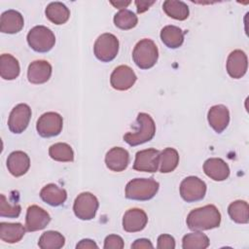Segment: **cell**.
<instances>
[{
    "mask_svg": "<svg viewBox=\"0 0 249 249\" xmlns=\"http://www.w3.org/2000/svg\"><path fill=\"white\" fill-rule=\"evenodd\" d=\"M187 226L192 231H207L218 228L221 224V213L213 204L192 210L186 220Z\"/></svg>",
    "mask_w": 249,
    "mask_h": 249,
    "instance_id": "cell-1",
    "label": "cell"
},
{
    "mask_svg": "<svg viewBox=\"0 0 249 249\" xmlns=\"http://www.w3.org/2000/svg\"><path fill=\"white\" fill-rule=\"evenodd\" d=\"M159 188L160 184L154 178H135L126 184L124 196L128 199L145 201L153 198Z\"/></svg>",
    "mask_w": 249,
    "mask_h": 249,
    "instance_id": "cell-2",
    "label": "cell"
},
{
    "mask_svg": "<svg viewBox=\"0 0 249 249\" xmlns=\"http://www.w3.org/2000/svg\"><path fill=\"white\" fill-rule=\"evenodd\" d=\"M138 129L134 132H127L124 140L130 146H137L153 139L156 133V124L153 118L147 113H139L136 119Z\"/></svg>",
    "mask_w": 249,
    "mask_h": 249,
    "instance_id": "cell-3",
    "label": "cell"
},
{
    "mask_svg": "<svg viewBox=\"0 0 249 249\" xmlns=\"http://www.w3.org/2000/svg\"><path fill=\"white\" fill-rule=\"evenodd\" d=\"M159 50L151 39H142L134 47L132 59L140 69H150L158 61Z\"/></svg>",
    "mask_w": 249,
    "mask_h": 249,
    "instance_id": "cell-4",
    "label": "cell"
},
{
    "mask_svg": "<svg viewBox=\"0 0 249 249\" xmlns=\"http://www.w3.org/2000/svg\"><path fill=\"white\" fill-rule=\"evenodd\" d=\"M26 39L29 47L37 53H47L51 51L55 44L53 32L44 25H37L31 28Z\"/></svg>",
    "mask_w": 249,
    "mask_h": 249,
    "instance_id": "cell-5",
    "label": "cell"
},
{
    "mask_svg": "<svg viewBox=\"0 0 249 249\" xmlns=\"http://www.w3.org/2000/svg\"><path fill=\"white\" fill-rule=\"evenodd\" d=\"M119 52V40L112 33H103L93 45L95 57L102 62L112 61Z\"/></svg>",
    "mask_w": 249,
    "mask_h": 249,
    "instance_id": "cell-6",
    "label": "cell"
},
{
    "mask_svg": "<svg viewBox=\"0 0 249 249\" xmlns=\"http://www.w3.org/2000/svg\"><path fill=\"white\" fill-rule=\"evenodd\" d=\"M99 206L97 197L91 193L85 192L78 195L73 204V211L77 218L89 221L95 217Z\"/></svg>",
    "mask_w": 249,
    "mask_h": 249,
    "instance_id": "cell-7",
    "label": "cell"
},
{
    "mask_svg": "<svg viewBox=\"0 0 249 249\" xmlns=\"http://www.w3.org/2000/svg\"><path fill=\"white\" fill-rule=\"evenodd\" d=\"M180 196L187 202H196L203 199L206 194V184L196 176H189L180 184Z\"/></svg>",
    "mask_w": 249,
    "mask_h": 249,
    "instance_id": "cell-8",
    "label": "cell"
},
{
    "mask_svg": "<svg viewBox=\"0 0 249 249\" xmlns=\"http://www.w3.org/2000/svg\"><path fill=\"white\" fill-rule=\"evenodd\" d=\"M63 126L62 117L55 112H47L41 115L36 124V129L41 137L49 138L58 135Z\"/></svg>",
    "mask_w": 249,
    "mask_h": 249,
    "instance_id": "cell-9",
    "label": "cell"
},
{
    "mask_svg": "<svg viewBox=\"0 0 249 249\" xmlns=\"http://www.w3.org/2000/svg\"><path fill=\"white\" fill-rule=\"evenodd\" d=\"M31 119V109L25 103L16 105L9 116L8 126L9 129L16 134L23 132L29 124Z\"/></svg>",
    "mask_w": 249,
    "mask_h": 249,
    "instance_id": "cell-10",
    "label": "cell"
},
{
    "mask_svg": "<svg viewBox=\"0 0 249 249\" xmlns=\"http://www.w3.org/2000/svg\"><path fill=\"white\" fill-rule=\"evenodd\" d=\"M160 151L149 148L139 151L135 155L133 169L143 172H156L159 169Z\"/></svg>",
    "mask_w": 249,
    "mask_h": 249,
    "instance_id": "cell-11",
    "label": "cell"
},
{
    "mask_svg": "<svg viewBox=\"0 0 249 249\" xmlns=\"http://www.w3.org/2000/svg\"><path fill=\"white\" fill-rule=\"evenodd\" d=\"M136 74L127 65H120L116 67L110 77V84L117 90H127L136 82Z\"/></svg>",
    "mask_w": 249,
    "mask_h": 249,
    "instance_id": "cell-12",
    "label": "cell"
},
{
    "mask_svg": "<svg viewBox=\"0 0 249 249\" xmlns=\"http://www.w3.org/2000/svg\"><path fill=\"white\" fill-rule=\"evenodd\" d=\"M51 221L50 214L38 205H31L26 210L25 228L28 231H36L45 229Z\"/></svg>",
    "mask_w": 249,
    "mask_h": 249,
    "instance_id": "cell-13",
    "label": "cell"
},
{
    "mask_svg": "<svg viewBox=\"0 0 249 249\" xmlns=\"http://www.w3.org/2000/svg\"><path fill=\"white\" fill-rule=\"evenodd\" d=\"M227 72L233 79L243 77L248 68V60L246 53L241 50L232 51L227 59Z\"/></svg>",
    "mask_w": 249,
    "mask_h": 249,
    "instance_id": "cell-14",
    "label": "cell"
},
{
    "mask_svg": "<svg viewBox=\"0 0 249 249\" xmlns=\"http://www.w3.org/2000/svg\"><path fill=\"white\" fill-rule=\"evenodd\" d=\"M52 72V65L47 60L32 61L27 69L28 82L34 85L44 84L50 80Z\"/></svg>",
    "mask_w": 249,
    "mask_h": 249,
    "instance_id": "cell-15",
    "label": "cell"
},
{
    "mask_svg": "<svg viewBox=\"0 0 249 249\" xmlns=\"http://www.w3.org/2000/svg\"><path fill=\"white\" fill-rule=\"evenodd\" d=\"M147 223V214L140 208L128 209L123 217V228L127 232L140 231L146 227Z\"/></svg>",
    "mask_w": 249,
    "mask_h": 249,
    "instance_id": "cell-16",
    "label": "cell"
},
{
    "mask_svg": "<svg viewBox=\"0 0 249 249\" xmlns=\"http://www.w3.org/2000/svg\"><path fill=\"white\" fill-rule=\"evenodd\" d=\"M209 125L217 132H223L230 123V111L222 104L212 106L207 113Z\"/></svg>",
    "mask_w": 249,
    "mask_h": 249,
    "instance_id": "cell-17",
    "label": "cell"
},
{
    "mask_svg": "<svg viewBox=\"0 0 249 249\" xmlns=\"http://www.w3.org/2000/svg\"><path fill=\"white\" fill-rule=\"evenodd\" d=\"M105 163L112 171H124L129 163V154L122 147H114L106 153Z\"/></svg>",
    "mask_w": 249,
    "mask_h": 249,
    "instance_id": "cell-18",
    "label": "cell"
},
{
    "mask_svg": "<svg viewBox=\"0 0 249 249\" xmlns=\"http://www.w3.org/2000/svg\"><path fill=\"white\" fill-rule=\"evenodd\" d=\"M203 171L214 181H224L230 176L228 163L220 158H210L203 163Z\"/></svg>",
    "mask_w": 249,
    "mask_h": 249,
    "instance_id": "cell-19",
    "label": "cell"
},
{
    "mask_svg": "<svg viewBox=\"0 0 249 249\" xmlns=\"http://www.w3.org/2000/svg\"><path fill=\"white\" fill-rule=\"evenodd\" d=\"M30 167V159L26 153L22 151L12 152L7 159V168L15 177L24 175Z\"/></svg>",
    "mask_w": 249,
    "mask_h": 249,
    "instance_id": "cell-20",
    "label": "cell"
},
{
    "mask_svg": "<svg viewBox=\"0 0 249 249\" xmlns=\"http://www.w3.org/2000/svg\"><path fill=\"white\" fill-rule=\"evenodd\" d=\"M23 17L16 10H8L1 15L0 30L3 33L16 34L23 28Z\"/></svg>",
    "mask_w": 249,
    "mask_h": 249,
    "instance_id": "cell-21",
    "label": "cell"
},
{
    "mask_svg": "<svg viewBox=\"0 0 249 249\" xmlns=\"http://www.w3.org/2000/svg\"><path fill=\"white\" fill-rule=\"evenodd\" d=\"M41 199L51 206H59L67 199V193L64 189L55 184H48L40 191Z\"/></svg>",
    "mask_w": 249,
    "mask_h": 249,
    "instance_id": "cell-22",
    "label": "cell"
},
{
    "mask_svg": "<svg viewBox=\"0 0 249 249\" xmlns=\"http://www.w3.org/2000/svg\"><path fill=\"white\" fill-rule=\"evenodd\" d=\"M26 228L20 223H0V238L6 243H17L24 236Z\"/></svg>",
    "mask_w": 249,
    "mask_h": 249,
    "instance_id": "cell-23",
    "label": "cell"
},
{
    "mask_svg": "<svg viewBox=\"0 0 249 249\" xmlns=\"http://www.w3.org/2000/svg\"><path fill=\"white\" fill-rule=\"evenodd\" d=\"M20 67L18 59L9 53H3L0 56V75L4 80H15L18 77Z\"/></svg>",
    "mask_w": 249,
    "mask_h": 249,
    "instance_id": "cell-24",
    "label": "cell"
},
{
    "mask_svg": "<svg viewBox=\"0 0 249 249\" xmlns=\"http://www.w3.org/2000/svg\"><path fill=\"white\" fill-rule=\"evenodd\" d=\"M45 14L47 18L56 25L65 23L70 18V10L61 2H52L50 3Z\"/></svg>",
    "mask_w": 249,
    "mask_h": 249,
    "instance_id": "cell-25",
    "label": "cell"
},
{
    "mask_svg": "<svg viewBox=\"0 0 249 249\" xmlns=\"http://www.w3.org/2000/svg\"><path fill=\"white\" fill-rule=\"evenodd\" d=\"M162 43L169 49H177L184 43V31L175 25H166L160 31Z\"/></svg>",
    "mask_w": 249,
    "mask_h": 249,
    "instance_id": "cell-26",
    "label": "cell"
},
{
    "mask_svg": "<svg viewBox=\"0 0 249 249\" xmlns=\"http://www.w3.org/2000/svg\"><path fill=\"white\" fill-rule=\"evenodd\" d=\"M179 163V154L174 148H165L160 152L159 170L161 173H169L175 170Z\"/></svg>",
    "mask_w": 249,
    "mask_h": 249,
    "instance_id": "cell-27",
    "label": "cell"
},
{
    "mask_svg": "<svg viewBox=\"0 0 249 249\" xmlns=\"http://www.w3.org/2000/svg\"><path fill=\"white\" fill-rule=\"evenodd\" d=\"M162 9L169 18L177 20H185L190 14L188 5L183 1L166 0L162 4Z\"/></svg>",
    "mask_w": 249,
    "mask_h": 249,
    "instance_id": "cell-28",
    "label": "cell"
},
{
    "mask_svg": "<svg viewBox=\"0 0 249 249\" xmlns=\"http://www.w3.org/2000/svg\"><path fill=\"white\" fill-rule=\"evenodd\" d=\"M231 219L237 224H247L249 222V205L245 200H235L228 207Z\"/></svg>",
    "mask_w": 249,
    "mask_h": 249,
    "instance_id": "cell-29",
    "label": "cell"
},
{
    "mask_svg": "<svg viewBox=\"0 0 249 249\" xmlns=\"http://www.w3.org/2000/svg\"><path fill=\"white\" fill-rule=\"evenodd\" d=\"M209 244L210 241L208 236L199 231L187 233L182 239L183 249H205Z\"/></svg>",
    "mask_w": 249,
    "mask_h": 249,
    "instance_id": "cell-30",
    "label": "cell"
},
{
    "mask_svg": "<svg viewBox=\"0 0 249 249\" xmlns=\"http://www.w3.org/2000/svg\"><path fill=\"white\" fill-rule=\"evenodd\" d=\"M65 244L64 236L55 231H47L39 238L38 246L41 249H59Z\"/></svg>",
    "mask_w": 249,
    "mask_h": 249,
    "instance_id": "cell-31",
    "label": "cell"
},
{
    "mask_svg": "<svg viewBox=\"0 0 249 249\" xmlns=\"http://www.w3.org/2000/svg\"><path fill=\"white\" fill-rule=\"evenodd\" d=\"M49 155L53 160L61 162H69L74 160L73 149L67 143L62 142L52 145L49 148Z\"/></svg>",
    "mask_w": 249,
    "mask_h": 249,
    "instance_id": "cell-32",
    "label": "cell"
},
{
    "mask_svg": "<svg viewBox=\"0 0 249 249\" xmlns=\"http://www.w3.org/2000/svg\"><path fill=\"white\" fill-rule=\"evenodd\" d=\"M138 22L137 16L130 10L123 9L120 10L115 16H114V23L115 25L123 30H128L132 29L136 26Z\"/></svg>",
    "mask_w": 249,
    "mask_h": 249,
    "instance_id": "cell-33",
    "label": "cell"
},
{
    "mask_svg": "<svg viewBox=\"0 0 249 249\" xmlns=\"http://www.w3.org/2000/svg\"><path fill=\"white\" fill-rule=\"evenodd\" d=\"M21 207L18 202H11L5 196L0 195V216L8 218H18L20 214Z\"/></svg>",
    "mask_w": 249,
    "mask_h": 249,
    "instance_id": "cell-34",
    "label": "cell"
},
{
    "mask_svg": "<svg viewBox=\"0 0 249 249\" xmlns=\"http://www.w3.org/2000/svg\"><path fill=\"white\" fill-rule=\"evenodd\" d=\"M124 240L120 235L110 234L105 237L104 240V249H122L124 248Z\"/></svg>",
    "mask_w": 249,
    "mask_h": 249,
    "instance_id": "cell-35",
    "label": "cell"
},
{
    "mask_svg": "<svg viewBox=\"0 0 249 249\" xmlns=\"http://www.w3.org/2000/svg\"><path fill=\"white\" fill-rule=\"evenodd\" d=\"M158 249H174L175 248V239L170 234H160L158 237Z\"/></svg>",
    "mask_w": 249,
    "mask_h": 249,
    "instance_id": "cell-36",
    "label": "cell"
},
{
    "mask_svg": "<svg viewBox=\"0 0 249 249\" xmlns=\"http://www.w3.org/2000/svg\"><path fill=\"white\" fill-rule=\"evenodd\" d=\"M131 248L132 249H146V248H154V245L152 244V242L147 239V238H139L136 239L132 244H131Z\"/></svg>",
    "mask_w": 249,
    "mask_h": 249,
    "instance_id": "cell-37",
    "label": "cell"
},
{
    "mask_svg": "<svg viewBox=\"0 0 249 249\" xmlns=\"http://www.w3.org/2000/svg\"><path fill=\"white\" fill-rule=\"evenodd\" d=\"M76 248L77 249H93V248L97 249L98 246L93 240L86 238V239H82L79 243H77Z\"/></svg>",
    "mask_w": 249,
    "mask_h": 249,
    "instance_id": "cell-38",
    "label": "cell"
},
{
    "mask_svg": "<svg viewBox=\"0 0 249 249\" xmlns=\"http://www.w3.org/2000/svg\"><path fill=\"white\" fill-rule=\"evenodd\" d=\"M153 4H155V1H142V0L135 1V5H136V8H137V13H139V14L144 13Z\"/></svg>",
    "mask_w": 249,
    "mask_h": 249,
    "instance_id": "cell-39",
    "label": "cell"
},
{
    "mask_svg": "<svg viewBox=\"0 0 249 249\" xmlns=\"http://www.w3.org/2000/svg\"><path fill=\"white\" fill-rule=\"evenodd\" d=\"M114 7H116V8H118V9H121V10H123L124 8H126L131 2L130 1H117V2H114V1H111L110 2Z\"/></svg>",
    "mask_w": 249,
    "mask_h": 249,
    "instance_id": "cell-40",
    "label": "cell"
}]
</instances>
